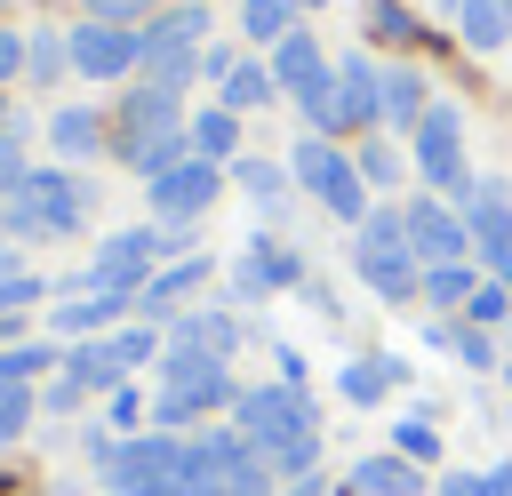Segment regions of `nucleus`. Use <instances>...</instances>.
Returning a JSON list of instances; mask_svg holds the SVG:
<instances>
[{
	"mask_svg": "<svg viewBox=\"0 0 512 496\" xmlns=\"http://www.w3.org/2000/svg\"><path fill=\"white\" fill-rule=\"evenodd\" d=\"M392 448H400L408 464H432V456H440V432H432L424 416H400V432H392Z\"/></svg>",
	"mask_w": 512,
	"mask_h": 496,
	"instance_id": "36",
	"label": "nucleus"
},
{
	"mask_svg": "<svg viewBox=\"0 0 512 496\" xmlns=\"http://www.w3.org/2000/svg\"><path fill=\"white\" fill-rule=\"evenodd\" d=\"M400 224H408V248H416V264H424V272H432V264H472L464 208H448L440 192H416V200L400 208Z\"/></svg>",
	"mask_w": 512,
	"mask_h": 496,
	"instance_id": "7",
	"label": "nucleus"
},
{
	"mask_svg": "<svg viewBox=\"0 0 512 496\" xmlns=\"http://www.w3.org/2000/svg\"><path fill=\"white\" fill-rule=\"evenodd\" d=\"M344 496H416V464L408 456H360L344 472Z\"/></svg>",
	"mask_w": 512,
	"mask_h": 496,
	"instance_id": "22",
	"label": "nucleus"
},
{
	"mask_svg": "<svg viewBox=\"0 0 512 496\" xmlns=\"http://www.w3.org/2000/svg\"><path fill=\"white\" fill-rule=\"evenodd\" d=\"M24 304H40V280L32 272H8L0 280V312H24Z\"/></svg>",
	"mask_w": 512,
	"mask_h": 496,
	"instance_id": "39",
	"label": "nucleus"
},
{
	"mask_svg": "<svg viewBox=\"0 0 512 496\" xmlns=\"http://www.w3.org/2000/svg\"><path fill=\"white\" fill-rule=\"evenodd\" d=\"M88 16H96V24H128V32H136V24H152L160 8H152V0H88Z\"/></svg>",
	"mask_w": 512,
	"mask_h": 496,
	"instance_id": "37",
	"label": "nucleus"
},
{
	"mask_svg": "<svg viewBox=\"0 0 512 496\" xmlns=\"http://www.w3.org/2000/svg\"><path fill=\"white\" fill-rule=\"evenodd\" d=\"M104 496H184V488H104Z\"/></svg>",
	"mask_w": 512,
	"mask_h": 496,
	"instance_id": "46",
	"label": "nucleus"
},
{
	"mask_svg": "<svg viewBox=\"0 0 512 496\" xmlns=\"http://www.w3.org/2000/svg\"><path fill=\"white\" fill-rule=\"evenodd\" d=\"M24 176H32V160H24V144H16L8 128H0V192H16Z\"/></svg>",
	"mask_w": 512,
	"mask_h": 496,
	"instance_id": "38",
	"label": "nucleus"
},
{
	"mask_svg": "<svg viewBox=\"0 0 512 496\" xmlns=\"http://www.w3.org/2000/svg\"><path fill=\"white\" fill-rule=\"evenodd\" d=\"M104 416H112V424H136V416H144V392H136V384L104 392Z\"/></svg>",
	"mask_w": 512,
	"mask_h": 496,
	"instance_id": "41",
	"label": "nucleus"
},
{
	"mask_svg": "<svg viewBox=\"0 0 512 496\" xmlns=\"http://www.w3.org/2000/svg\"><path fill=\"white\" fill-rule=\"evenodd\" d=\"M336 120H344V128H376V120H384V64L360 56V48L336 64Z\"/></svg>",
	"mask_w": 512,
	"mask_h": 496,
	"instance_id": "13",
	"label": "nucleus"
},
{
	"mask_svg": "<svg viewBox=\"0 0 512 496\" xmlns=\"http://www.w3.org/2000/svg\"><path fill=\"white\" fill-rule=\"evenodd\" d=\"M232 424L256 440V456L272 448V440H288V432H312V400H304V384H256V392H240L232 400Z\"/></svg>",
	"mask_w": 512,
	"mask_h": 496,
	"instance_id": "8",
	"label": "nucleus"
},
{
	"mask_svg": "<svg viewBox=\"0 0 512 496\" xmlns=\"http://www.w3.org/2000/svg\"><path fill=\"white\" fill-rule=\"evenodd\" d=\"M376 32H384V40H408L416 24H408V8H392V0H376Z\"/></svg>",
	"mask_w": 512,
	"mask_h": 496,
	"instance_id": "42",
	"label": "nucleus"
},
{
	"mask_svg": "<svg viewBox=\"0 0 512 496\" xmlns=\"http://www.w3.org/2000/svg\"><path fill=\"white\" fill-rule=\"evenodd\" d=\"M288 8H320V0H288Z\"/></svg>",
	"mask_w": 512,
	"mask_h": 496,
	"instance_id": "48",
	"label": "nucleus"
},
{
	"mask_svg": "<svg viewBox=\"0 0 512 496\" xmlns=\"http://www.w3.org/2000/svg\"><path fill=\"white\" fill-rule=\"evenodd\" d=\"M440 496H488L480 472H440Z\"/></svg>",
	"mask_w": 512,
	"mask_h": 496,
	"instance_id": "43",
	"label": "nucleus"
},
{
	"mask_svg": "<svg viewBox=\"0 0 512 496\" xmlns=\"http://www.w3.org/2000/svg\"><path fill=\"white\" fill-rule=\"evenodd\" d=\"M352 272H360L384 304H416V296H424V264H416V248H408L400 208H368V224L352 232Z\"/></svg>",
	"mask_w": 512,
	"mask_h": 496,
	"instance_id": "3",
	"label": "nucleus"
},
{
	"mask_svg": "<svg viewBox=\"0 0 512 496\" xmlns=\"http://www.w3.org/2000/svg\"><path fill=\"white\" fill-rule=\"evenodd\" d=\"M80 400H88V392H80V384H72L64 368H56L48 384H40V408H80Z\"/></svg>",
	"mask_w": 512,
	"mask_h": 496,
	"instance_id": "40",
	"label": "nucleus"
},
{
	"mask_svg": "<svg viewBox=\"0 0 512 496\" xmlns=\"http://www.w3.org/2000/svg\"><path fill=\"white\" fill-rule=\"evenodd\" d=\"M24 72H32V88H48L56 72H72V48H64L56 32H32V40H24Z\"/></svg>",
	"mask_w": 512,
	"mask_h": 496,
	"instance_id": "32",
	"label": "nucleus"
},
{
	"mask_svg": "<svg viewBox=\"0 0 512 496\" xmlns=\"http://www.w3.org/2000/svg\"><path fill=\"white\" fill-rule=\"evenodd\" d=\"M232 400H240V392H232V368H224V360L160 344V392H152V432H184V424H200V416H216V408H232Z\"/></svg>",
	"mask_w": 512,
	"mask_h": 496,
	"instance_id": "1",
	"label": "nucleus"
},
{
	"mask_svg": "<svg viewBox=\"0 0 512 496\" xmlns=\"http://www.w3.org/2000/svg\"><path fill=\"white\" fill-rule=\"evenodd\" d=\"M88 216H96V192H88L72 168H32V176L8 192V216H0V224H8L16 240H72Z\"/></svg>",
	"mask_w": 512,
	"mask_h": 496,
	"instance_id": "2",
	"label": "nucleus"
},
{
	"mask_svg": "<svg viewBox=\"0 0 512 496\" xmlns=\"http://www.w3.org/2000/svg\"><path fill=\"white\" fill-rule=\"evenodd\" d=\"M232 184H240V192H248V200H256V208L272 216V208L288 200V184H296V176H288L280 160H240V168H232Z\"/></svg>",
	"mask_w": 512,
	"mask_h": 496,
	"instance_id": "27",
	"label": "nucleus"
},
{
	"mask_svg": "<svg viewBox=\"0 0 512 496\" xmlns=\"http://www.w3.org/2000/svg\"><path fill=\"white\" fill-rule=\"evenodd\" d=\"M464 320H472V328H504V320H512V288H504V280H480L472 304H464Z\"/></svg>",
	"mask_w": 512,
	"mask_h": 496,
	"instance_id": "34",
	"label": "nucleus"
},
{
	"mask_svg": "<svg viewBox=\"0 0 512 496\" xmlns=\"http://www.w3.org/2000/svg\"><path fill=\"white\" fill-rule=\"evenodd\" d=\"M16 72H24V40H16V32H0V88H8Z\"/></svg>",
	"mask_w": 512,
	"mask_h": 496,
	"instance_id": "44",
	"label": "nucleus"
},
{
	"mask_svg": "<svg viewBox=\"0 0 512 496\" xmlns=\"http://www.w3.org/2000/svg\"><path fill=\"white\" fill-rule=\"evenodd\" d=\"M128 304H136V296H120V288H80V296H64V304L48 312V328L72 336V344H88V336H112V328L128 320Z\"/></svg>",
	"mask_w": 512,
	"mask_h": 496,
	"instance_id": "14",
	"label": "nucleus"
},
{
	"mask_svg": "<svg viewBox=\"0 0 512 496\" xmlns=\"http://www.w3.org/2000/svg\"><path fill=\"white\" fill-rule=\"evenodd\" d=\"M304 280V264H296V248H280V240H248L240 256H232V288L240 296H272V288H296Z\"/></svg>",
	"mask_w": 512,
	"mask_h": 496,
	"instance_id": "15",
	"label": "nucleus"
},
{
	"mask_svg": "<svg viewBox=\"0 0 512 496\" xmlns=\"http://www.w3.org/2000/svg\"><path fill=\"white\" fill-rule=\"evenodd\" d=\"M504 384H512V368H504Z\"/></svg>",
	"mask_w": 512,
	"mask_h": 496,
	"instance_id": "49",
	"label": "nucleus"
},
{
	"mask_svg": "<svg viewBox=\"0 0 512 496\" xmlns=\"http://www.w3.org/2000/svg\"><path fill=\"white\" fill-rule=\"evenodd\" d=\"M64 48H72V72H80V80H120V72L144 64V32H128V24H96V16L72 24Z\"/></svg>",
	"mask_w": 512,
	"mask_h": 496,
	"instance_id": "9",
	"label": "nucleus"
},
{
	"mask_svg": "<svg viewBox=\"0 0 512 496\" xmlns=\"http://www.w3.org/2000/svg\"><path fill=\"white\" fill-rule=\"evenodd\" d=\"M408 152H416V176L440 192V200H464L480 176L464 168V112L456 104H432L416 128H408Z\"/></svg>",
	"mask_w": 512,
	"mask_h": 496,
	"instance_id": "6",
	"label": "nucleus"
},
{
	"mask_svg": "<svg viewBox=\"0 0 512 496\" xmlns=\"http://www.w3.org/2000/svg\"><path fill=\"white\" fill-rule=\"evenodd\" d=\"M432 344H448L464 368H496V344H488V328H472V320H432Z\"/></svg>",
	"mask_w": 512,
	"mask_h": 496,
	"instance_id": "29",
	"label": "nucleus"
},
{
	"mask_svg": "<svg viewBox=\"0 0 512 496\" xmlns=\"http://www.w3.org/2000/svg\"><path fill=\"white\" fill-rule=\"evenodd\" d=\"M64 376H72L80 392H120V384H128V368L112 360V344H104V336L72 344V352H64Z\"/></svg>",
	"mask_w": 512,
	"mask_h": 496,
	"instance_id": "24",
	"label": "nucleus"
},
{
	"mask_svg": "<svg viewBox=\"0 0 512 496\" xmlns=\"http://www.w3.org/2000/svg\"><path fill=\"white\" fill-rule=\"evenodd\" d=\"M392 384H408V368H400V360H384V352H368V360H344V376H336V392H344L352 408H376Z\"/></svg>",
	"mask_w": 512,
	"mask_h": 496,
	"instance_id": "21",
	"label": "nucleus"
},
{
	"mask_svg": "<svg viewBox=\"0 0 512 496\" xmlns=\"http://www.w3.org/2000/svg\"><path fill=\"white\" fill-rule=\"evenodd\" d=\"M104 136H112V120H104V112H88V104H64V112L48 120V144H56L64 160H96V152H104Z\"/></svg>",
	"mask_w": 512,
	"mask_h": 496,
	"instance_id": "18",
	"label": "nucleus"
},
{
	"mask_svg": "<svg viewBox=\"0 0 512 496\" xmlns=\"http://www.w3.org/2000/svg\"><path fill=\"white\" fill-rule=\"evenodd\" d=\"M56 368H64L56 344H8V352H0V384H40V376H56Z\"/></svg>",
	"mask_w": 512,
	"mask_h": 496,
	"instance_id": "30",
	"label": "nucleus"
},
{
	"mask_svg": "<svg viewBox=\"0 0 512 496\" xmlns=\"http://www.w3.org/2000/svg\"><path fill=\"white\" fill-rule=\"evenodd\" d=\"M480 480H488V496H512V464H488Z\"/></svg>",
	"mask_w": 512,
	"mask_h": 496,
	"instance_id": "45",
	"label": "nucleus"
},
{
	"mask_svg": "<svg viewBox=\"0 0 512 496\" xmlns=\"http://www.w3.org/2000/svg\"><path fill=\"white\" fill-rule=\"evenodd\" d=\"M184 136H192V160H232L240 152V112H224V104H208V112H192L184 120Z\"/></svg>",
	"mask_w": 512,
	"mask_h": 496,
	"instance_id": "23",
	"label": "nucleus"
},
{
	"mask_svg": "<svg viewBox=\"0 0 512 496\" xmlns=\"http://www.w3.org/2000/svg\"><path fill=\"white\" fill-rule=\"evenodd\" d=\"M120 160L152 184V176H168L176 160H192V136L184 128H152V136H120Z\"/></svg>",
	"mask_w": 512,
	"mask_h": 496,
	"instance_id": "19",
	"label": "nucleus"
},
{
	"mask_svg": "<svg viewBox=\"0 0 512 496\" xmlns=\"http://www.w3.org/2000/svg\"><path fill=\"white\" fill-rule=\"evenodd\" d=\"M424 112H432L424 72H416V64H384V120H392V128H416Z\"/></svg>",
	"mask_w": 512,
	"mask_h": 496,
	"instance_id": "26",
	"label": "nucleus"
},
{
	"mask_svg": "<svg viewBox=\"0 0 512 496\" xmlns=\"http://www.w3.org/2000/svg\"><path fill=\"white\" fill-rule=\"evenodd\" d=\"M88 464L104 472V488H184V440H176V432L112 440V432L96 424V432H88Z\"/></svg>",
	"mask_w": 512,
	"mask_h": 496,
	"instance_id": "4",
	"label": "nucleus"
},
{
	"mask_svg": "<svg viewBox=\"0 0 512 496\" xmlns=\"http://www.w3.org/2000/svg\"><path fill=\"white\" fill-rule=\"evenodd\" d=\"M472 288H480V264H432L424 272V304H440V312H464Z\"/></svg>",
	"mask_w": 512,
	"mask_h": 496,
	"instance_id": "28",
	"label": "nucleus"
},
{
	"mask_svg": "<svg viewBox=\"0 0 512 496\" xmlns=\"http://www.w3.org/2000/svg\"><path fill=\"white\" fill-rule=\"evenodd\" d=\"M32 408H40V400H32V384H0V448L32 432Z\"/></svg>",
	"mask_w": 512,
	"mask_h": 496,
	"instance_id": "35",
	"label": "nucleus"
},
{
	"mask_svg": "<svg viewBox=\"0 0 512 496\" xmlns=\"http://www.w3.org/2000/svg\"><path fill=\"white\" fill-rule=\"evenodd\" d=\"M168 344H176V352L232 360V344H240V320H232V312H216V304H200V312H176V320H168Z\"/></svg>",
	"mask_w": 512,
	"mask_h": 496,
	"instance_id": "16",
	"label": "nucleus"
},
{
	"mask_svg": "<svg viewBox=\"0 0 512 496\" xmlns=\"http://www.w3.org/2000/svg\"><path fill=\"white\" fill-rule=\"evenodd\" d=\"M248 464H264V456H256V440H248L240 424H216V432H192V440H184V488L232 480V472H248Z\"/></svg>",
	"mask_w": 512,
	"mask_h": 496,
	"instance_id": "12",
	"label": "nucleus"
},
{
	"mask_svg": "<svg viewBox=\"0 0 512 496\" xmlns=\"http://www.w3.org/2000/svg\"><path fill=\"white\" fill-rule=\"evenodd\" d=\"M272 96H280L272 64H248V56H232V72H216V104H224V112H256V104H272Z\"/></svg>",
	"mask_w": 512,
	"mask_h": 496,
	"instance_id": "20",
	"label": "nucleus"
},
{
	"mask_svg": "<svg viewBox=\"0 0 512 496\" xmlns=\"http://www.w3.org/2000/svg\"><path fill=\"white\" fill-rule=\"evenodd\" d=\"M456 32H464V48H504L512 40V0H456Z\"/></svg>",
	"mask_w": 512,
	"mask_h": 496,
	"instance_id": "25",
	"label": "nucleus"
},
{
	"mask_svg": "<svg viewBox=\"0 0 512 496\" xmlns=\"http://www.w3.org/2000/svg\"><path fill=\"white\" fill-rule=\"evenodd\" d=\"M144 192H152V224H192V216H208V208H216L224 168H216V160H176V168H168V176H152Z\"/></svg>",
	"mask_w": 512,
	"mask_h": 496,
	"instance_id": "10",
	"label": "nucleus"
},
{
	"mask_svg": "<svg viewBox=\"0 0 512 496\" xmlns=\"http://www.w3.org/2000/svg\"><path fill=\"white\" fill-rule=\"evenodd\" d=\"M352 168H360V184H400V176H408L400 144H384V136H368V144L352 152Z\"/></svg>",
	"mask_w": 512,
	"mask_h": 496,
	"instance_id": "33",
	"label": "nucleus"
},
{
	"mask_svg": "<svg viewBox=\"0 0 512 496\" xmlns=\"http://www.w3.org/2000/svg\"><path fill=\"white\" fill-rule=\"evenodd\" d=\"M288 176L336 216V224H368V184H360V168H352V152H336V136H296L288 144Z\"/></svg>",
	"mask_w": 512,
	"mask_h": 496,
	"instance_id": "5",
	"label": "nucleus"
},
{
	"mask_svg": "<svg viewBox=\"0 0 512 496\" xmlns=\"http://www.w3.org/2000/svg\"><path fill=\"white\" fill-rule=\"evenodd\" d=\"M488 280H504V288H512V264H504V272H488Z\"/></svg>",
	"mask_w": 512,
	"mask_h": 496,
	"instance_id": "47",
	"label": "nucleus"
},
{
	"mask_svg": "<svg viewBox=\"0 0 512 496\" xmlns=\"http://www.w3.org/2000/svg\"><path fill=\"white\" fill-rule=\"evenodd\" d=\"M208 272H216L208 256H176V264H160V272L144 280V296H136V312H144V320H168V312H176V304H184V296H192V288H200Z\"/></svg>",
	"mask_w": 512,
	"mask_h": 496,
	"instance_id": "17",
	"label": "nucleus"
},
{
	"mask_svg": "<svg viewBox=\"0 0 512 496\" xmlns=\"http://www.w3.org/2000/svg\"><path fill=\"white\" fill-rule=\"evenodd\" d=\"M240 32L264 40V48H280V40L296 32V8H288V0H240Z\"/></svg>",
	"mask_w": 512,
	"mask_h": 496,
	"instance_id": "31",
	"label": "nucleus"
},
{
	"mask_svg": "<svg viewBox=\"0 0 512 496\" xmlns=\"http://www.w3.org/2000/svg\"><path fill=\"white\" fill-rule=\"evenodd\" d=\"M456 208H464V232H472V264H480V272H504V264H512V192L488 176V184H472Z\"/></svg>",
	"mask_w": 512,
	"mask_h": 496,
	"instance_id": "11",
	"label": "nucleus"
}]
</instances>
